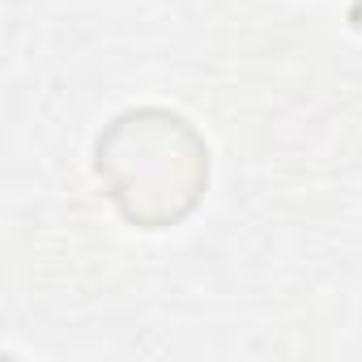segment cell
I'll list each match as a JSON object with an SVG mask.
<instances>
[{
    "label": "cell",
    "mask_w": 362,
    "mask_h": 362,
    "mask_svg": "<svg viewBox=\"0 0 362 362\" xmlns=\"http://www.w3.org/2000/svg\"><path fill=\"white\" fill-rule=\"evenodd\" d=\"M94 175L115 214L136 230L184 226L214 175L205 132L170 107H128L94 136Z\"/></svg>",
    "instance_id": "1"
}]
</instances>
